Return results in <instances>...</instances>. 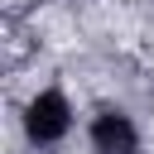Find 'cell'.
<instances>
[{
  "instance_id": "1",
  "label": "cell",
  "mask_w": 154,
  "mask_h": 154,
  "mask_svg": "<svg viewBox=\"0 0 154 154\" xmlns=\"http://www.w3.org/2000/svg\"><path fill=\"white\" fill-rule=\"evenodd\" d=\"M67 125H72V111H67V96H63V91H38V96L29 101V111H24V130H29V140H38V144L63 140Z\"/></svg>"
},
{
  "instance_id": "2",
  "label": "cell",
  "mask_w": 154,
  "mask_h": 154,
  "mask_svg": "<svg viewBox=\"0 0 154 154\" xmlns=\"http://www.w3.org/2000/svg\"><path fill=\"white\" fill-rule=\"evenodd\" d=\"M91 149H96V154H140V135H135L130 116L101 111V116L91 120Z\"/></svg>"
}]
</instances>
